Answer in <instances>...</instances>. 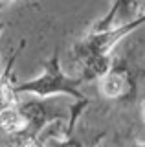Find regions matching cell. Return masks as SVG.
Wrapping results in <instances>:
<instances>
[{"instance_id": "cell-1", "label": "cell", "mask_w": 145, "mask_h": 147, "mask_svg": "<svg viewBox=\"0 0 145 147\" xmlns=\"http://www.w3.org/2000/svg\"><path fill=\"white\" fill-rule=\"evenodd\" d=\"M85 83V77H70L62 72L61 61H59V50L53 52V55L44 63V70L40 76L33 77L30 81L15 85L17 94H35V96H70L74 99H85V94L79 86Z\"/></svg>"}, {"instance_id": "cell-2", "label": "cell", "mask_w": 145, "mask_h": 147, "mask_svg": "<svg viewBox=\"0 0 145 147\" xmlns=\"http://www.w3.org/2000/svg\"><path fill=\"white\" fill-rule=\"evenodd\" d=\"M26 99V101H19V109L22 110V114L28 119V129L24 134L13 138L17 144H37V138L42 132V129L50 125L55 119H64L70 118L66 114V110L62 109L61 103H57L55 99H52L53 96H35Z\"/></svg>"}, {"instance_id": "cell-3", "label": "cell", "mask_w": 145, "mask_h": 147, "mask_svg": "<svg viewBox=\"0 0 145 147\" xmlns=\"http://www.w3.org/2000/svg\"><path fill=\"white\" fill-rule=\"evenodd\" d=\"M143 24H145V15H142L140 18H136L132 22L108 28V30H101V31L92 30L90 35H87L85 39H81L79 42L74 44L72 55H74V59L79 63V61H83L85 57H88V55H92V53H110L112 48H114L123 37L132 33L134 30H138V28L143 26Z\"/></svg>"}, {"instance_id": "cell-4", "label": "cell", "mask_w": 145, "mask_h": 147, "mask_svg": "<svg viewBox=\"0 0 145 147\" xmlns=\"http://www.w3.org/2000/svg\"><path fill=\"white\" fill-rule=\"evenodd\" d=\"M99 92L112 101H129L136 94V79L127 66H114L97 79Z\"/></svg>"}, {"instance_id": "cell-5", "label": "cell", "mask_w": 145, "mask_h": 147, "mask_svg": "<svg viewBox=\"0 0 145 147\" xmlns=\"http://www.w3.org/2000/svg\"><path fill=\"white\" fill-rule=\"evenodd\" d=\"M142 15H145V0H114L110 11L94 26V31L127 24L140 18Z\"/></svg>"}, {"instance_id": "cell-6", "label": "cell", "mask_w": 145, "mask_h": 147, "mask_svg": "<svg viewBox=\"0 0 145 147\" xmlns=\"http://www.w3.org/2000/svg\"><path fill=\"white\" fill-rule=\"evenodd\" d=\"M28 129V119L22 114V110L17 105H9V107L0 110V132L7 136H20Z\"/></svg>"}, {"instance_id": "cell-7", "label": "cell", "mask_w": 145, "mask_h": 147, "mask_svg": "<svg viewBox=\"0 0 145 147\" xmlns=\"http://www.w3.org/2000/svg\"><path fill=\"white\" fill-rule=\"evenodd\" d=\"M81 68H83V77L85 81L90 79H99L105 72L112 68V59L110 53H92L88 57H85L83 61H79Z\"/></svg>"}, {"instance_id": "cell-8", "label": "cell", "mask_w": 145, "mask_h": 147, "mask_svg": "<svg viewBox=\"0 0 145 147\" xmlns=\"http://www.w3.org/2000/svg\"><path fill=\"white\" fill-rule=\"evenodd\" d=\"M140 114H142V119L145 123V101H142V105H140Z\"/></svg>"}, {"instance_id": "cell-9", "label": "cell", "mask_w": 145, "mask_h": 147, "mask_svg": "<svg viewBox=\"0 0 145 147\" xmlns=\"http://www.w3.org/2000/svg\"><path fill=\"white\" fill-rule=\"evenodd\" d=\"M2 28H4V26H2V24H0V35H2Z\"/></svg>"}, {"instance_id": "cell-10", "label": "cell", "mask_w": 145, "mask_h": 147, "mask_svg": "<svg viewBox=\"0 0 145 147\" xmlns=\"http://www.w3.org/2000/svg\"><path fill=\"white\" fill-rule=\"evenodd\" d=\"M0 76H2V74H0Z\"/></svg>"}]
</instances>
